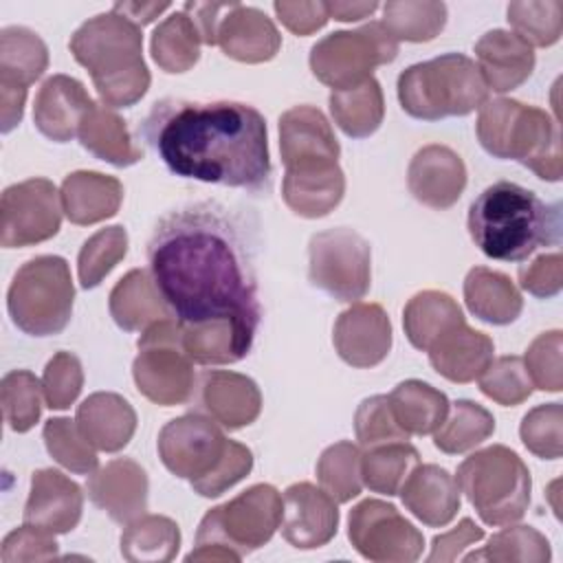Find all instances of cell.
<instances>
[{
    "label": "cell",
    "instance_id": "1",
    "mask_svg": "<svg viewBox=\"0 0 563 563\" xmlns=\"http://www.w3.org/2000/svg\"><path fill=\"white\" fill-rule=\"evenodd\" d=\"M147 264L180 325L231 319L255 336L262 303L253 244L229 209L200 202L163 216L147 242Z\"/></svg>",
    "mask_w": 563,
    "mask_h": 563
},
{
    "label": "cell",
    "instance_id": "2",
    "mask_svg": "<svg viewBox=\"0 0 563 563\" xmlns=\"http://www.w3.org/2000/svg\"><path fill=\"white\" fill-rule=\"evenodd\" d=\"M165 167L211 185L268 191L273 180L264 117L240 101H156L141 125Z\"/></svg>",
    "mask_w": 563,
    "mask_h": 563
},
{
    "label": "cell",
    "instance_id": "3",
    "mask_svg": "<svg viewBox=\"0 0 563 563\" xmlns=\"http://www.w3.org/2000/svg\"><path fill=\"white\" fill-rule=\"evenodd\" d=\"M561 205L543 202L534 191L499 180L486 187L468 209V233L493 260L521 262L541 246L561 242Z\"/></svg>",
    "mask_w": 563,
    "mask_h": 563
},
{
    "label": "cell",
    "instance_id": "4",
    "mask_svg": "<svg viewBox=\"0 0 563 563\" xmlns=\"http://www.w3.org/2000/svg\"><path fill=\"white\" fill-rule=\"evenodd\" d=\"M73 57L90 73L101 103L134 106L150 88L141 26L110 11L84 22L68 42Z\"/></svg>",
    "mask_w": 563,
    "mask_h": 563
},
{
    "label": "cell",
    "instance_id": "5",
    "mask_svg": "<svg viewBox=\"0 0 563 563\" xmlns=\"http://www.w3.org/2000/svg\"><path fill=\"white\" fill-rule=\"evenodd\" d=\"M475 130L490 156L519 161L543 180H561L559 123L545 110L515 99H493L479 108Z\"/></svg>",
    "mask_w": 563,
    "mask_h": 563
},
{
    "label": "cell",
    "instance_id": "6",
    "mask_svg": "<svg viewBox=\"0 0 563 563\" xmlns=\"http://www.w3.org/2000/svg\"><path fill=\"white\" fill-rule=\"evenodd\" d=\"M279 521L282 495L271 484H255L202 517L187 561H240L271 541Z\"/></svg>",
    "mask_w": 563,
    "mask_h": 563
},
{
    "label": "cell",
    "instance_id": "7",
    "mask_svg": "<svg viewBox=\"0 0 563 563\" xmlns=\"http://www.w3.org/2000/svg\"><path fill=\"white\" fill-rule=\"evenodd\" d=\"M398 99L409 117L440 121L482 108L488 99V86L471 57L446 53L402 70Z\"/></svg>",
    "mask_w": 563,
    "mask_h": 563
},
{
    "label": "cell",
    "instance_id": "8",
    "mask_svg": "<svg viewBox=\"0 0 563 563\" xmlns=\"http://www.w3.org/2000/svg\"><path fill=\"white\" fill-rule=\"evenodd\" d=\"M455 482L486 526H510L528 510L530 471L508 446L493 444L468 455Z\"/></svg>",
    "mask_w": 563,
    "mask_h": 563
},
{
    "label": "cell",
    "instance_id": "9",
    "mask_svg": "<svg viewBox=\"0 0 563 563\" xmlns=\"http://www.w3.org/2000/svg\"><path fill=\"white\" fill-rule=\"evenodd\" d=\"M73 299L68 262L59 255H40L18 268L7 292V308L24 334L51 336L68 325Z\"/></svg>",
    "mask_w": 563,
    "mask_h": 563
},
{
    "label": "cell",
    "instance_id": "10",
    "mask_svg": "<svg viewBox=\"0 0 563 563\" xmlns=\"http://www.w3.org/2000/svg\"><path fill=\"white\" fill-rule=\"evenodd\" d=\"M194 361L183 347L178 319H163L143 330L132 376L139 391L156 405H183L194 394Z\"/></svg>",
    "mask_w": 563,
    "mask_h": 563
},
{
    "label": "cell",
    "instance_id": "11",
    "mask_svg": "<svg viewBox=\"0 0 563 563\" xmlns=\"http://www.w3.org/2000/svg\"><path fill=\"white\" fill-rule=\"evenodd\" d=\"M398 42L383 26L369 22L356 31H336L319 40L310 51L312 75L332 90H345L372 77L380 64L394 62Z\"/></svg>",
    "mask_w": 563,
    "mask_h": 563
},
{
    "label": "cell",
    "instance_id": "12",
    "mask_svg": "<svg viewBox=\"0 0 563 563\" xmlns=\"http://www.w3.org/2000/svg\"><path fill=\"white\" fill-rule=\"evenodd\" d=\"M308 277L336 301L365 297L372 282L369 242L347 227L314 233L308 244Z\"/></svg>",
    "mask_w": 563,
    "mask_h": 563
},
{
    "label": "cell",
    "instance_id": "13",
    "mask_svg": "<svg viewBox=\"0 0 563 563\" xmlns=\"http://www.w3.org/2000/svg\"><path fill=\"white\" fill-rule=\"evenodd\" d=\"M347 537L361 556L376 563H411L424 548L422 532L380 499H365L350 510Z\"/></svg>",
    "mask_w": 563,
    "mask_h": 563
},
{
    "label": "cell",
    "instance_id": "14",
    "mask_svg": "<svg viewBox=\"0 0 563 563\" xmlns=\"http://www.w3.org/2000/svg\"><path fill=\"white\" fill-rule=\"evenodd\" d=\"M62 198L46 178L11 185L0 202V242L4 249L29 246L53 238L62 224Z\"/></svg>",
    "mask_w": 563,
    "mask_h": 563
},
{
    "label": "cell",
    "instance_id": "15",
    "mask_svg": "<svg viewBox=\"0 0 563 563\" xmlns=\"http://www.w3.org/2000/svg\"><path fill=\"white\" fill-rule=\"evenodd\" d=\"M229 440L218 422L200 411L169 420L158 433V455L169 473L196 482L224 457Z\"/></svg>",
    "mask_w": 563,
    "mask_h": 563
},
{
    "label": "cell",
    "instance_id": "16",
    "mask_svg": "<svg viewBox=\"0 0 563 563\" xmlns=\"http://www.w3.org/2000/svg\"><path fill=\"white\" fill-rule=\"evenodd\" d=\"M339 528L336 501L310 482H297L282 495V537L299 550L325 545Z\"/></svg>",
    "mask_w": 563,
    "mask_h": 563
},
{
    "label": "cell",
    "instance_id": "17",
    "mask_svg": "<svg viewBox=\"0 0 563 563\" xmlns=\"http://www.w3.org/2000/svg\"><path fill=\"white\" fill-rule=\"evenodd\" d=\"M279 152L286 169L334 165L339 141L314 106H295L279 117Z\"/></svg>",
    "mask_w": 563,
    "mask_h": 563
},
{
    "label": "cell",
    "instance_id": "18",
    "mask_svg": "<svg viewBox=\"0 0 563 563\" xmlns=\"http://www.w3.org/2000/svg\"><path fill=\"white\" fill-rule=\"evenodd\" d=\"M339 356L352 367H374L391 350V323L378 303H354L339 314L332 332Z\"/></svg>",
    "mask_w": 563,
    "mask_h": 563
},
{
    "label": "cell",
    "instance_id": "19",
    "mask_svg": "<svg viewBox=\"0 0 563 563\" xmlns=\"http://www.w3.org/2000/svg\"><path fill=\"white\" fill-rule=\"evenodd\" d=\"M88 497L117 523H130L147 510V475L130 457H117L90 473Z\"/></svg>",
    "mask_w": 563,
    "mask_h": 563
},
{
    "label": "cell",
    "instance_id": "20",
    "mask_svg": "<svg viewBox=\"0 0 563 563\" xmlns=\"http://www.w3.org/2000/svg\"><path fill=\"white\" fill-rule=\"evenodd\" d=\"M84 510L81 488L55 468H40L31 477V493L24 506V523L53 534L77 528Z\"/></svg>",
    "mask_w": 563,
    "mask_h": 563
},
{
    "label": "cell",
    "instance_id": "21",
    "mask_svg": "<svg viewBox=\"0 0 563 563\" xmlns=\"http://www.w3.org/2000/svg\"><path fill=\"white\" fill-rule=\"evenodd\" d=\"M407 187L418 202L431 209H449L466 187V167L451 147L424 145L409 163Z\"/></svg>",
    "mask_w": 563,
    "mask_h": 563
},
{
    "label": "cell",
    "instance_id": "22",
    "mask_svg": "<svg viewBox=\"0 0 563 563\" xmlns=\"http://www.w3.org/2000/svg\"><path fill=\"white\" fill-rule=\"evenodd\" d=\"M92 106L95 101L81 81L68 75H53L35 95L33 121L46 139L66 143L77 136L79 125Z\"/></svg>",
    "mask_w": 563,
    "mask_h": 563
},
{
    "label": "cell",
    "instance_id": "23",
    "mask_svg": "<svg viewBox=\"0 0 563 563\" xmlns=\"http://www.w3.org/2000/svg\"><path fill=\"white\" fill-rule=\"evenodd\" d=\"M200 407L218 424L227 429H240L260 416L262 394L257 385L235 372L211 369L200 374Z\"/></svg>",
    "mask_w": 563,
    "mask_h": 563
},
{
    "label": "cell",
    "instance_id": "24",
    "mask_svg": "<svg viewBox=\"0 0 563 563\" xmlns=\"http://www.w3.org/2000/svg\"><path fill=\"white\" fill-rule=\"evenodd\" d=\"M398 493L405 508L429 528L446 526L460 510V486L438 464H418Z\"/></svg>",
    "mask_w": 563,
    "mask_h": 563
},
{
    "label": "cell",
    "instance_id": "25",
    "mask_svg": "<svg viewBox=\"0 0 563 563\" xmlns=\"http://www.w3.org/2000/svg\"><path fill=\"white\" fill-rule=\"evenodd\" d=\"M477 68L495 92H508L519 88L534 68V51L512 31L493 29L484 33L475 44Z\"/></svg>",
    "mask_w": 563,
    "mask_h": 563
},
{
    "label": "cell",
    "instance_id": "26",
    "mask_svg": "<svg viewBox=\"0 0 563 563\" xmlns=\"http://www.w3.org/2000/svg\"><path fill=\"white\" fill-rule=\"evenodd\" d=\"M218 46L227 57L260 64L277 55L282 37L275 24L260 9L235 2L220 22Z\"/></svg>",
    "mask_w": 563,
    "mask_h": 563
},
{
    "label": "cell",
    "instance_id": "27",
    "mask_svg": "<svg viewBox=\"0 0 563 563\" xmlns=\"http://www.w3.org/2000/svg\"><path fill=\"white\" fill-rule=\"evenodd\" d=\"M429 361L438 374L453 383L475 380L493 361V339L466 325V321L446 330L429 350Z\"/></svg>",
    "mask_w": 563,
    "mask_h": 563
},
{
    "label": "cell",
    "instance_id": "28",
    "mask_svg": "<svg viewBox=\"0 0 563 563\" xmlns=\"http://www.w3.org/2000/svg\"><path fill=\"white\" fill-rule=\"evenodd\" d=\"M75 420L95 449L108 453L123 449L136 429V413L132 405L112 391H97L88 396L77 407Z\"/></svg>",
    "mask_w": 563,
    "mask_h": 563
},
{
    "label": "cell",
    "instance_id": "29",
    "mask_svg": "<svg viewBox=\"0 0 563 563\" xmlns=\"http://www.w3.org/2000/svg\"><path fill=\"white\" fill-rule=\"evenodd\" d=\"M62 209L75 224H95L112 218L123 200V185L99 172H73L64 178Z\"/></svg>",
    "mask_w": 563,
    "mask_h": 563
},
{
    "label": "cell",
    "instance_id": "30",
    "mask_svg": "<svg viewBox=\"0 0 563 563\" xmlns=\"http://www.w3.org/2000/svg\"><path fill=\"white\" fill-rule=\"evenodd\" d=\"M343 194L345 178L339 163L308 169H286L282 183L284 202L301 218L328 216L341 202Z\"/></svg>",
    "mask_w": 563,
    "mask_h": 563
},
{
    "label": "cell",
    "instance_id": "31",
    "mask_svg": "<svg viewBox=\"0 0 563 563\" xmlns=\"http://www.w3.org/2000/svg\"><path fill=\"white\" fill-rule=\"evenodd\" d=\"M110 314L125 332L145 330L156 321L169 319L172 310L158 292L152 273L130 271L110 292Z\"/></svg>",
    "mask_w": 563,
    "mask_h": 563
},
{
    "label": "cell",
    "instance_id": "32",
    "mask_svg": "<svg viewBox=\"0 0 563 563\" xmlns=\"http://www.w3.org/2000/svg\"><path fill=\"white\" fill-rule=\"evenodd\" d=\"M180 328L187 356L200 365L235 363L249 354L255 339L231 319H213Z\"/></svg>",
    "mask_w": 563,
    "mask_h": 563
},
{
    "label": "cell",
    "instance_id": "33",
    "mask_svg": "<svg viewBox=\"0 0 563 563\" xmlns=\"http://www.w3.org/2000/svg\"><path fill=\"white\" fill-rule=\"evenodd\" d=\"M466 308L482 321L493 325L512 323L523 308L521 292L515 284L497 271L475 266L464 279Z\"/></svg>",
    "mask_w": 563,
    "mask_h": 563
},
{
    "label": "cell",
    "instance_id": "34",
    "mask_svg": "<svg viewBox=\"0 0 563 563\" xmlns=\"http://www.w3.org/2000/svg\"><path fill=\"white\" fill-rule=\"evenodd\" d=\"M77 136L84 150L114 167H128L143 158L141 147L130 139L125 121L106 103H95L88 110Z\"/></svg>",
    "mask_w": 563,
    "mask_h": 563
},
{
    "label": "cell",
    "instance_id": "35",
    "mask_svg": "<svg viewBox=\"0 0 563 563\" xmlns=\"http://www.w3.org/2000/svg\"><path fill=\"white\" fill-rule=\"evenodd\" d=\"M387 402L396 424L407 435L433 433L449 413V398L440 389L413 378L398 383Z\"/></svg>",
    "mask_w": 563,
    "mask_h": 563
},
{
    "label": "cell",
    "instance_id": "36",
    "mask_svg": "<svg viewBox=\"0 0 563 563\" xmlns=\"http://www.w3.org/2000/svg\"><path fill=\"white\" fill-rule=\"evenodd\" d=\"M464 314L455 299L440 290H422L409 299L402 312L405 334L413 347L427 352L446 330L462 323Z\"/></svg>",
    "mask_w": 563,
    "mask_h": 563
},
{
    "label": "cell",
    "instance_id": "37",
    "mask_svg": "<svg viewBox=\"0 0 563 563\" xmlns=\"http://www.w3.org/2000/svg\"><path fill=\"white\" fill-rule=\"evenodd\" d=\"M48 66L46 44L24 26L0 31V88H29Z\"/></svg>",
    "mask_w": 563,
    "mask_h": 563
},
{
    "label": "cell",
    "instance_id": "38",
    "mask_svg": "<svg viewBox=\"0 0 563 563\" xmlns=\"http://www.w3.org/2000/svg\"><path fill=\"white\" fill-rule=\"evenodd\" d=\"M328 101L334 123L352 139H365L374 134L383 123V90L374 77L354 88L332 90Z\"/></svg>",
    "mask_w": 563,
    "mask_h": 563
},
{
    "label": "cell",
    "instance_id": "39",
    "mask_svg": "<svg viewBox=\"0 0 563 563\" xmlns=\"http://www.w3.org/2000/svg\"><path fill=\"white\" fill-rule=\"evenodd\" d=\"M418 464L420 455L407 440L376 444L361 455V479L374 493L387 497L398 495L400 486Z\"/></svg>",
    "mask_w": 563,
    "mask_h": 563
},
{
    "label": "cell",
    "instance_id": "40",
    "mask_svg": "<svg viewBox=\"0 0 563 563\" xmlns=\"http://www.w3.org/2000/svg\"><path fill=\"white\" fill-rule=\"evenodd\" d=\"M180 545L178 526L163 515H141L121 534L125 561H172Z\"/></svg>",
    "mask_w": 563,
    "mask_h": 563
},
{
    "label": "cell",
    "instance_id": "41",
    "mask_svg": "<svg viewBox=\"0 0 563 563\" xmlns=\"http://www.w3.org/2000/svg\"><path fill=\"white\" fill-rule=\"evenodd\" d=\"M200 35L185 11L165 18L152 33V57L165 73H185L200 57Z\"/></svg>",
    "mask_w": 563,
    "mask_h": 563
},
{
    "label": "cell",
    "instance_id": "42",
    "mask_svg": "<svg viewBox=\"0 0 563 563\" xmlns=\"http://www.w3.org/2000/svg\"><path fill=\"white\" fill-rule=\"evenodd\" d=\"M444 422L433 431V444L449 453H464L482 444L495 431V418L488 409L471 400H457L449 405Z\"/></svg>",
    "mask_w": 563,
    "mask_h": 563
},
{
    "label": "cell",
    "instance_id": "43",
    "mask_svg": "<svg viewBox=\"0 0 563 563\" xmlns=\"http://www.w3.org/2000/svg\"><path fill=\"white\" fill-rule=\"evenodd\" d=\"M446 24L444 2H413L398 0L383 4V26L391 37L405 42H429Z\"/></svg>",
    "mask_w": 563,
    "mask_h": 563
},
{
    "label": "cell",
    "instance_id": "44",
    "mask_svg": "<svg viewBox=\"0 0 563 563\" xmlns=\"http://www.w3.org/2000/svg\"><path fill=\"white\" fill-rule=\"evenodd\" d=\"M317 479L321 488L339 504L358 497L363 488L358 446L347 440L328 446L317 462Z\"/></svg>",
    "mask_w": 563,
    "mask_h": 563
},
{
    "label": "cell",
    "instance_id": "45",
    "mask_svg": "<svg viewBox=\"0 0 563 563\" xmlns=\"http://www.w3.org/2000/svg\"><path fill=\"white\" fill-rule=\"evenodd\" d=\"M44 444L51 457L77 475H90L97 471L99 457L95 444L81 433L77 420L51 418L44 424Z\"/></svg>",
    "mask_w": 563,
    "mask_h": 563
},
{
    "label": "cell",
    "instance_id": "46",
    "mask_svg": "<svg viewBox=\"0 0 563 563\" xmlns=\"http://www.w3.org/2000/svg\"><path fill=\"white\" fill-rule=\"evenodd\" d=\"M128 253V233L123 227H106L90 235L77 257L81 288H95Z\"/></svg>",
    "mask_w": 563,
    "mask_h": 563
},
{
    "label": "cell",
    "instance_id": "47",
    "mask_svg": "<svg viewBox=\"0 0 563 563\" xmlns=\"http://www.w3.org/2000/svg\"><path fill=\"white\" fill-rule=\"evenodd\" d=\"M563 4L559 0L545 2H510L506 20L512 33L528 46H552L561 37Z\"/></svg>",
    "mask_w": 563,
    "mask_h": 563
},
{
    "label": "cell",
    "instance_id": "48",
    "mask_svg": "<svg viewBox=\"0 0 563 563\" xmlns=\"http://www.w3.org/2000/svg\"><path fill=\"white\" fill-rule=\"evenodd\" d=\"M42 383L26 369H13L4 374L0 385V402L9 429L24 433L29 431L42 409Z\"/></svg>",
    "mask_w": 563,
    "mask_h": 563
},
{
    "label": "cell",
    "instance_id": "49",
    "mask_svg": "<svg viewBox=\"0 0 563 563\" xmlns=\"http://www.w3.org/2000/svg\"><path fill=\"white\" fill-rule=\"evenodd\" d=\"M550 543L548 539L534 530L532 526H510L501 532L493 534L484 552H473L464 556L471 559H488V561H532L543 563L550 561Z\"/></svg>",
    "mask_w": 563,
    "mask_h": 563
},
{
    "label": "cell",
    "instance_id": "50",
    "mask_svg": "<svg viewBox=\"0 0 563 563\" xmlns=\"http://www.w3.org/2000/svg\"><path fill=\"white\" fill-rule=\"evenodd\" d=\"M479 389L504 407L523 402L532 394V383L521 356H499L477 376Z\"/></svg>",
    "mask_w": 563,
    "mask_h": 563
},
{
    "label": "cell",
    "instance_id": "51",
    "mask_svg": "<svg viewBox=\"0 0 563 563\" xmlns=\"http://www.w3.org/2000/svg\"><path fill=\"white\" fill-rule=\"evenodd\" d=\"M563 409L561 402H548L530 409L519 427L523 446L543 460H559L563 451Z\"/></svg>",
    "mask_w": 563,
    "mask_h": 563
},
{
    "label": "cell",
    "instance_id": "52",
    "mask_svg": "<svg viewBox=\"0 0 563 563\" xmlns=\"http://www.w3.org/2000/svg\"><path fill=\"white\" fill-rule=\"evenodd\" d=\"M561 347H563V336L559 330L543 332L530 343L523 356V365L532 387L541 391H561L563 387Z\"/></svg>",
    "mask_w": 563,
    "mask_h": 563
},
{
    "label": "cell",
    "instance_id": "53",
    "mask_svg": "<svg viewBox=\"0 0 563 563\" xmlns=\"http://www.w3.org/2000/svg\"><path fill=\"white\" fill-rule=\"evenodd\" d=\"M354 431L358 444L365 449L409 440V435L396 424L387 396H369L358 405L354 413Z\"/></svg>",
    "mask_w": 563,
    "mask_h": 563
},
{
    "label": "cell",
    "instance_id": "54",
    "mask_svg": "<svg viewBox=\"0 0 563 563\" xmlns=\"http://www.w3.org/2000/svg\"><path fill=\"white\" fill-rule=\"evenodd\" d=\"M84 385L81 363L70 352H57L44 369L42 389L46 407L51 409H66L79 396Z\"/></svg>",
    "mask_w": 563,
    "mask_h": 563
},
{
    "label": "cell",
    "instance_id": "55",
    "mask_svg": "<svg viewBox=\"0 0 563 563\" xmlns=\"http://www.w3.org/2000/svg\"><path fill=\"white\" fill-rule=\"evenodd\" d=\"M251 466H253L251 451L244 444L229 440L227 453L220 460V464L209 475H205V477H200L196 482H189V484L202 497H218L227 488L238 484L251 471Z\"/></svg>",
    "mask_w": 563,
    "mask_h": 563
},
{
    "label": "cell",
    "instance_id": "56",
    "mask_svg": "<svg viewBox=\"0 0 563 563\" xmlns=\"http://www.w3.org/2000/svg\"><path fill=\"white\" fill-rule=\"evenodd\" d=\"M57 556V541L53 532L24 523L2 541V561H48Z\"/></svg>",
    "mask_w": 563,
    "mask_h": 563
},
{
    "label": "cell",
    "instance_id": "57",
    "mask_svg": "<svg viewBox=\"0 0 563 563\" xmlns=\"http://www.w3.org/2000/svg\"><path fill=\"white\" fill-rule=\"evenodd\" d=\"M519 286L534 297L550 299L563 286V257L561 253L539 255L528 266L519 268Z\"/></svg>",
    "mask_w": 563,
    "mask_h": 563
},
{
    "label": "cell",
    "instance_id": "58",
    "mask_svg": "<svg viewBox=\"0 0 563 563\" xmlns=\"http://www.w3.org/2000/svg\"><path fill=\"white\" fill-rule=\"evenodd\" d=\"M273 9L295 35H310L328 22L325 2H275Z\"/></svg>",
    "mask_w": 563,
    "mask_h": 563
},
{
    "label": "cell",
    "instance_id": "59",
    "mask_svg": "<svg viewBox=\"0 0 563 563\" xmlns=\"http://www.w3.org/2000/svg\"><path fill=\"white\" fill-rule=\"evenodd\" d=\"M484 539V530L475 526L471 519H462L453 530L433 539L431 554L427 561H455L464 548Z\"/></svg>",
    "mask_w": 563,
    "mask_h": 563
},
{
    "label": "cell",
    "instance_id": "60",
    "mask_svg": "<svg viewBox=\"0 0 563 563\" xmlns=\"http://www.w3.org/2000/svg\"><path fill=\"white\" fill-rule=\"evenodd\" d=\"M235 2H185L183 11L191 18L202 44H218V29L222 18Z\"/></svg>",
    "mask_w": 563,
    "mask_h": 563
},
{
    "label": "cell",
    "instance_id": "61",
    "mask_svg": "<svg viewBox=\"0 0 563 563\" xmlns=\"http://www.w3.org/2000/svg\"><path fill=\"white\" fill-rule=\"evenodd\" d=\"M167 9H169V2H117L112 7L114 13L128 18L136 26L150 24L152 20H156Z\"/></svg>",
    "mask_w": 563,
    "mask_h": 563
},
{
    "label": "cell",
    "instance_id": "62",
    "mask_svg": "<svg viewBox=\"0 0 563 563\" xmlns=\"http://www.w3.org/2000/svg\"><path fill=\"white\" fill-rule=\"evenodd\" d=\"M328 18L339 22H356L372 15L378 9V2H325Z\"/></svg>",
    "mask_w": 563,
    "mask_h": 563
}]
</instances>
